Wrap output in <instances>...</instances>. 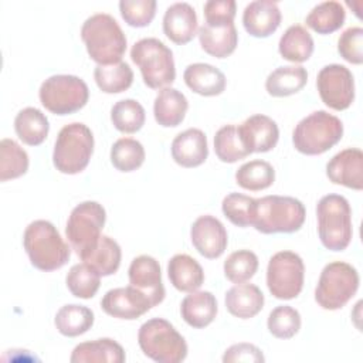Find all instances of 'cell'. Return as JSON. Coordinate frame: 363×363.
Wrapping results in <instances>:
<instances>
[{"mask_svg": "<svg viewBox=\"0 0 363 363\" xmlns=\"http://www.w3.org/2000/svg\"><path fill=\"white\" fill-rule=\"evenodd\" d=\"M81 38L88 55L98 65H111L122 61L126 51V37L118 21L98 13L88 17L81 27Z\"/></svg>", "mask_w": 363, "mask_h": 363, "instance_id": "6da1fadb", "label": "cell"}, {"mask_svg": "<svg viewBox=\"0 0 363 363\" xmlns=\"http://www.w3.org/2000/svg\"><path fill=\"white\" fill-rule=\"evenodd\" d=\"M23 245L31 265L45 272L64 267L71 255L57 227L47 220H35L26 227Z\"/></svg>", "mask_w": 363, "mask_h": 363, "instance_id": "7a4b0ae2", "label": "cell"}, {"mask_svg": "<svg viewBox=\"0 0 363 363\" xmlns=\"http://www.w3.org/2000/svg\"><path fill=\"white\" fill-rule=\"evenodd\" d=\"M306 210L302 201L291 196H264L255 199L252 227L262 234L298 231L305 221Z\"/></svg>", "mask_w": 363, "mask_h": 363, "instance_id": "3957f363", "label": "cell"}, {"mask_svg": "<svg viewBox=\"0 0 363 363\" xmlns=\"http://www.w3.org/2000/svg\"><path fill=\"white\" fill-rule=\"evenodd\" d=\"M318 234L325 248L343 251L352 241V208L340 194H326L316 206Z\"/></svg>", "mask_w": 363, "mask_h": 363, "instance_id": "277c9868", "label": "cell"}, {"mask_svg": "<svg viewBox=\"0 0 363 363\" xmlns=\"http://www.w3.org/2000/svg\"><path fill=\"white\" fill-rule=\"evenodd\" d=\"M342 136L343 123L337 116L315 111L298 122L292 132V143L299 153L315 156L328 152Z\"/></svg>", "mask_w": 363, "mask_h": 363, "instance_id": "5b68a950", "label": "cell"}, {"mask_svg": "<svg viewBox=\"0 0 363 363\" xmlns=\"http://www.w3.org/2000/svg\"><path fill=\"white\" fill-rule=\"evenodd\" d=\"M130 58L139 67L143 82L149 88L163 89L174 82L173 52L159 38L147 37L136 41L132 45Z\"/></svg>", "mask_w": 363, "mask_h": 363, "instance_id": "8992f818", "label": "cell"}, {"mask_svg": "<svg viewBox=\"0 0 363 363\" xmlns=\"http://www.w3.org/2000/svg\"><path fill=\"white\" fill-rule=\"evenodd\" d=\"M140 350L157 363H179L187 356V343L174 326L162 318L145 322L138 332Z\"/></svg>", "mask_w": 363, "mask_h": 363, "instance_id": "52a82bcc", "label": "cell"}, {"mask_svg": "<svg viewBox=\"0 0 363 363\" xmlns=\"http://www.w3.org/2000/svg\"><path fill=\"white\" fill-rule=\"evenodd\" d=\"M92 152L94 135L91 129L81 122H72L58 132L52 163L64 174H77L88 166Z\"/></svg>", "mask_w": 363, "mask_h": 363, "instance_id": "ba28073f", "label": "cell"}, {"mask_svg": "<svg viewBox=\"0 0 363 363\" xmlns=\"http://www.w3.org/2000/svg\"><path fill=\"white\" fill-rule=\"evenodd\" d=\"M359 289V274L354 267L343 261H333L323 267L316 289L315 301L326 311L343 308Z\"/></svg>", "mask_w": 363, "mask_h": 363, "instance_id": "9c48e42d", "label": "cell"}, {"mask_svg": "<svg viewBox=\"0 0 363 363\" xmlns=\"http://www.w3.org/2000/svg\"><path fill=\"white\" fill-rule=\"evenodd\" d=\"M106 221V211L98 201H82L68 217L65 234L71 248L84 259L98 244Z\"/></svg>", "mask_w": 363, "mask_h": 363, "instance_id": "30bf717a", "label": "cell"}, {"mask_svg": "<svg viewBox=\"0 0 363 363\" xmlns=\"http://www.w3.org/2000/svg\"><path fill=\"white\" fill-rule=\"evenodd\" d=\"M41 105L55 115H69L84 108L89 98V89L77 75H52L47 78L38 91Z\"/></svg>", "mask_w": 363, "mask_h": 363, "instance_id": "8fae6325", "label": "cell"}, {"mask_svg": "<svg viewBox=\"0 0 363 363\" xmlns=\"http://www.w3.org/2000/svg\"><path fill=\"white\" fill-rule=\"evenodd\" d=\"M305 265L294 251L274 254L267 267V286L277 299H294L303 288Z\"/></svg>", "mask_w": 363, "mask_h": 363, "instance_id": "7c38bea8", "label": "cell"}, {"mask_svg": "<svg viewBox=\"0 0 363 363\" xmlns=\"http://www.w3.org/2000/svg\"><path fill=\"white\" fill-rule=\"evenodd\" d=\"M316 86L322 102L330 109L345 111L354 99V78L345 65H325L318 72Z\"/></svg>", "mask_w": 363, "mask_h": 363, "instance_id": "4fadbf2b", "label": "cell"}, {"mask_svg": "<svg viewBox=\"0 0 363 363\" xmlns=\"http://www.w3.org/2000/svg\"><path fill=\"white\" fill-rule=\"evenodd\" d=\"M101 308L109 316L133 320L150 311L153 305L143 292L129 285L109 289L101 301Z\"/></svg>", "mask_w": 363, "mask_h": 363, "instance_id": "5bb4252c", "label": "cell"}, {"mask_svg": "<svg viewBox=\"0 0 363 363\" xmlns=\"http://www.w3.org/2000/svg\"><path fill=\"white\" fill-rule=\"evenodd\" d=\"M190 238L200 255L208 259L218 258L227 248L228 235L223 223L210 216H200L190 228Z\"/></svg>", "mask_w": 363, "mask_h": 363, "instance_id": "9a60e30c", "label": "cell"}, {"mask_svg": "<svg viewBox=\"0 0 363 363\" xmlns=\"http://www.w3.org/2000/svg\"><path fill=\"white\" fill-rule=\"evenodd\" d=\"M129 285L143 292L153 306L159 305L166 295L159 262L150 255L136 257L128 269Z\"/></svg>", "mask_w": 363, "mask_h": 363, "instance_id": "2e32d148", "label": "cell"}, {"mask_svg": "<svg viewBox=\"0 0 363 363\" xmlns=\"http://www.w3.org/2000/svg\"><path fill=\"white\" fill-rule=\"evenodd\" d=\"M240 139L250 153H264L274 149L279 139V129L274 119L257 113L237 126Z\"/></svg>", "mask_w": 363, "mask_h": 363, "instance_id": "e0dca14e", "label": "cell"}, {"mask_svg": "<svg viewBox=\"0 0 363 363\" xmlns=\"http://www.w3.org/2000/svg\"><path fill=\"white\" fill-rule=\"evenodd\" d=\"M326 176L335 184L353 190L363 189V152L347 147L336 153L326 164Z\"/></svg>", "mask_w": 363, "mask_h": 363, "instance_id": "ac0fdd59", "label": "cell"}, {"mask_svg": "<svg viewBox=\"0 0 363 363\" xmlns=\"http://www.w3.org/2000/svg\"><path fill=\"white\" fill-rule=\"evenodd\" d=\"M245 31L257 38L269 37L281 24V11L272 0H255L245 6L242 13Z\"/></svg>", "mask_w": 363, "mask_h": 363, "instance_id": "d6986e66", "label": "cell"}, {"mask_svg": "<svg viewBox=\"0 0 363 363\" xmlns=\"http://www.w3.org/2000/svg\"><path fill=\"white\" fill-rule=\"evenodd\" d=\"M163 33L174 44L190 43L197 33V14L189 3H173L163 16Z\"/></svg>", "mask_w": 363, "mask_h": 363, "instance_id": "ffe728a7", "label": "cell"}, {"mask_svg": "<svg viewBox=\"0 0 363 363\" xmlns=\"http://www.w3.org/2000/svg\"><path fill=\"white\" fill-rule=\"evenodd\" d=\"M172 157L182 167H197L203 164L208 156L207 138L197 128L180 132L172 142Z\"/></svg>", "mask_w": 363, "mask_h": 363, "instance_id": "44dd1931", "label": "cell"}, {"mask_svg": "<svg viewBox=\"0 0 363 363\" xmlns=\"http://www.w3.org/2000/svg\"><path fill=\"white\" fill-rule=\"evenodd\" d=\"M186 85L201 96H216L224 92L227 79L225 75L211 64L194 62L186 67L183 72Z\"/></svg>", "mask_w": 363, "mask_h": 363, "instance_id": "7402d4cb", "label": "cell"}, {"mask_svg": "<svg viewBox=\"0 0 363 363\" xmlns=\"http://www.w3.org/2000/svg\"><path fill=\"white\" fill-rule=\"evenodd\" d=\"M227 311L240 319L254 318L264 308V294L254 284H237L225 292Z\"/></svg>", "mask_w": 363, "mask_h": 363, "instance_id": "603a6c76", "label": "cell"}, {"mask_svg": "<svg viewBox=\"0 0 363 363\" xmlns=\"http://www.w3.org/2000/svg\"><path fill=\"white\" fill-rule=\"evenodd\" d=\"M125 359L123 347L109 337L79 343L69 357L72 363H123Z\"/></svg>", "mask_w": 363, "mask_h": 363, "instance_id": "cb8c5ba5", "label": "cell"}, {"mask_svg": "<svg viewBox=\"0 0 363 363\" xmlns=\"http://www.w3.org/2000/svg\"><path fill=\"white\" fill-rule=\"evenodd\" d=\"M183 320L194 328L201 329L208 326L217 315V299L208 291L190 292L180 305Z\"/></svg>", "mask_w": 363, "mask_h": 363, "instance_id": "d4e9b609", "label": "cell"}, {"mask_svg": "<svg viewBox=\"0 0 363 363\" xmlns=\"http://www.w3.org/2000/svg\"><path fill=\"white\" fill-rule=\"evenodd\" d=\"M167 277L180 292H194L204 282L201 265L187 254H176L169 259Z\"/></svg>", "mask_w": 363, "mask_h": 363, "instance_id": "484cf974", "label": "cell"}, {"mask_svg": "<svg viewBox=\"0 0 363 363\" xmlns=\"http://www.w3.org/2000/svg\"><path fill=\"white\" fill-rule=\"evenodd\" d=\"M187 108V98L176 88L166 86L155 98L153 115L160 126L174 128L183 122Z\"/></svg>", "mask_w": 363, "mask_h": 363, "instance_id": "4316f807", "label": "cell"}, {"mask_svg": "<svg viewBox=\"0 0 363 363\" xmlns=\"http://www.w3.org/2000/svg\"><path fill=\"white\" fill-rule=\"evenodd\" d=\"M201 48L211 57L225 58L231 55L238 44V33L234 23L227 26L203 24L199 28Z\"/></svg>", "mask_w": 363, "mask_h": 363, "instance_id": "83f0119b", "label": "cell"}, {"mask_svg": "<svg viewBox=\"0 0 363 363\" xmlns=\"http://www.w3.org/2000/svg\"><path fill=\"white\" fill-rule=\"evenodd\" d=\"M308 81V72L302 65H285L274 69L265 81V89L271 96L282 98L299 92Z\"/></svg>", "mask_w": 363, "mask_h": 363, "instance_id": "f1b7e54d", "label": "cell"}, {"mask_svg": "<svg viewBox=\"0 0 363 363\" xmlns=\"http://www.w3.org/2000/svg\"><path fill=\"white\" fill-rule=\"evenodd\" d=\"M14 130L23 143L28 146H38L45 140L50 123L40 109L27 106L16 115Z\"/></svg>", "mask_w": 363, "mask_h": 363, "instance_id": "f546056e", "label": "cell"}, {"mask_svg": "<svg viewBox=\"0 0 363 363\" xmlns=\"http://www.w3.org/2000/svg\"><path fill=\"white\" fill-rule=\"evenodd\" d=\"M281 57L291 62L308 61L313 52V38L309 31L301 26L294 24L286 28L278 43Z\"/></svg>", "mask_w": 363, "mask_h": 363, "instance_id": "4dcf8cb0", "label": "cell"}, {"mask_svg": "<svg viewBox=\"0 0 363 363\" xmlns=\"http://www.w3.org/2000/svg\"><path fill=\"white\" fill-rule=\"evenodd\" d=\"M57 330L68 337H75L88 332L94 325V312L77 303L64 305L55 315L54 319Z\"/></svg>", "mask_w": 363, "mask_h": 363, "instance_id": "1f68e13d", "label": "cell"}, {"mask_svg": "<svg viewBox=\"0 0 363 363\" xmlns=\"http://www.w3.org/2000/svg\"><path fill=\"white\" fill-rule=\"evenodd\" d=\"M346 20L345 7L335 0L316 4L305 18L309 28L318 34H332L339 30Z\"/></svg>", "mask_w": 363, "mask_h": 363, "instance_id": "d6a6232c", "label": "cell"}, {"mask_svg": "<svg viewBox=\"0 0 363 363\" xmlns=\"http://www.w3.org/2000/svg\"><path fill=\"white\" fill-rule=\"evenodd\" d=\"M121 258L122 251L119 244L113 238L102 235L96 247L82 261L92 267L101 277H108L119 269Z\"/></svg>", "mask_w": 363, "mask_h": 363, "instance_id": "836d02e7", "label": "cell"}, {"mask_svg": "<svg viewBox=\"0 0 363 363\" xmlns=\"http://www.w3.org/2000/svg\"><path fill=\"white\" fill-rule=\"evenodd\" d=\"M94 78L102 92L119 94L132 85L133 71L128 62L119 61L111 65H96L94 69Z\"/></svg>", "mask_w": 363, "mask_h": 363, "instance_id": "e575fe53", "label": "cell"}, {"mask_svg": "<svg viewBox=\"0 0 363 363\" xmlns=\"http://www.w3.org/2000/svg\"><path fill=\"white\" fill-rule=\"evenodd\" d=\"M275 170L265 160H250L241 164L235 172V182L240 187L250 191H259L272 186Z\"/></svg>", "mask_w": 363, "mask_h": 363, "instance_id": "d590c367", "label": "cell"}, {"mask_svg": "<svg viewBox=\"0 0 363 363\" xmlns=\"http://www.w3.org/2000/svg\"><path fill=\"white\" fill-rule=\"evenodd\" d=\"M27 152L13 139H1L0 142V182L17 179L28 170Z\"/></svg>", "mask_w": 363, "mask_h": 363, "instance_id": "8d00e7d4", "label": "cell"}, {"mask_svg": "<svg viewBox=\"0 0 363 363\" xmlns=\"http://www.w3.org/2000/svg\"><path fill=\"white\" fill-rule=\"evenodd\" d=\"M143 145L132 138H121L111 147V162L119 172L129 173L139 169L145 162Z\"/></svg>", "mask_w": 363, "mask_h": 363, "instance_id": "74e56055", "label": "cell"}, {"mask_svg": "<svg viewBox=\"0 0 363 363\" xmlns=\"http://www.w3.org/2000/svg\"><path fill=\"white\" fill-rule=\"evenodd\" d=\"M146 113L143 106L135 99L118 101L111 109V121L122 133H135L145 125Z\"/></svg>", "mask_w": 363, "mask_h": 363, "instance_id": "f35d334b", "label": "cell"}, {"mask_svg": "<svg viewBox=\"0 0 363 363\" xmlns=\"http://www.w3.org/2000/svg\"><path fill=\"white\" fill-rule=\"evenodd\" d=\"M67 288L69 292L81 299L94 298L101 285V275L88 264H75L67 274Z\"/></svg>", "mask_w": 363, "mask_h": 363, "instance_id": "ab89813d", "label": "cell"}, {"mask_svg": "<svg viewBox=\"0 0 363 363\" xmlns=\"http://www.w3.org/2000/svg\"><path fill=\"white\" fill-rule=\"evenodd\" d=\"M214 150L224 163H235L251 155L242 145L235 125H225L216 132Z\"/></svg>", "mask_w": 363, "mask_h": 363, "instance_id": "60d3db41", "label": "cell"}, {"mask_svg": "<svg viewBox=\"0 0 363 363\" xmlns=\"http://www.w3.org/2000/svg\"><path fill=\"white\" fill-rule=\"evenodd\" d=\"M258 269V257L250 250L231 252L224 261V275L234 284L251 279Z\"/></svg>", "mask_w": 363, "mask_h": 363, "instance_id": "b9f144b4", "label": "cell"}, {"mask_svg": "<svg viewBox=\"0 0 363 363\" xmlns=\"http://www.w3.org/2000/svg\"><path fill=\"white\" fill-rule=\"evenodd\" d=\"M267 326L272 336L278 339H291L301 329V315L295 308L281 305L271 311Z\"/></svg>", "mask_w": 363, "mask_h": 363, "instance_id": "7bdbcfd3", "label": "cell"}, {"mask_svg": "<svg viewBox=\"0 0 363 363\" xmlns=\"http://www.w3.org/2000/svg\"><path fill=\"white\" fill-rule=\"evenodd\" d=\"M221 210L234 225L248 227L252 225L255 199L241 193H228L223 199Z\"/></svg>", "mask_w": 363, "mask_h": 363, "instance_id": "ee69618b", "label": "cell"}, {"mask_svg": "<svg viewBox=\"0 0 363 363\" xmlns=\"http://www.w3.org/2000/svg\"><path fill=\"white\" fill-rule=\"evenodd\" d=\"M156 6L155 0H121L119 11L128 26L142 28L153 21Z\"/></svg>", "mask_w": 363, "mask_h": 363, "instance_id": "f6af8a7d", "label": "cell"}, {"mask_svg": "<svg viewBox=\"0 0 363 363\" xmlns=\"http://www.w3.org/2000/svg\"><path fill=\"white\" fill-rule=\"evenodd\" d=\"M337 51L343 60L350 64L363 62V28L349 27L337 40Z\"/></svg>", "mask_w": 363, "mask_h": 363, "instance_id": "bcb514c9", "label": "cell"}, {"mask_svg": "<svg viewBox=\"0 0 363 363\" xmlns=\"http://www.w3.org/2000/svg\"><path fill=\"white\" fill-rule=\"evenodd\" d=\"M237 4L234 0H208L204 4V18L208 26H227L234 23Z\"/></svg>", "mask_w": 363, "mask_h": 363, "instance_id": "7dc6e473", "label": "cell"}, {"mask_svg": "<svg viewBox=\"0 0 363 363\" xmlns=\"http://www.w3.org/2000/svg\"><path fill=\"white\" fill-rule=\"evenodd\" d=\"M265 357L259 347H257L252 343H237L230 346L224 356V363H233V362H245V363H259L264 362Z\"/></svg>", "mask_w": 363, "mask_h": 363, "instance_id": "c3c4849f", "label": "cell"}]
</instances>
